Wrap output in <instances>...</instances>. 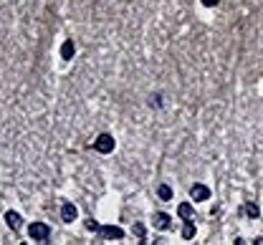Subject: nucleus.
Masks as SVG:
<instances>
[{"mask_svg": "<svg viewBox=\"0 0 263 245\" xmlns=\"http://www.w3.org/2000/svg\"><path fill=\"white\" fill-rule=\"evenodd\" d=\"M28 235H31V240L46 243V240H48V235H51V228L46 225V222H31V228H28Z\"/></svg>", "mask_w": 263, "mask_h": 245, "instance_id": "1", "label": "nucleus"}, {"mask_svg": "<svg viewBox=\"0 0 263 245\" xmlns=\"http://www.w3.org/2000/svg\"><path fill=\"white\" fill-rule=\"evenodd\" d=\"M94 149L101 152V154L114 152V139H112V134H99V137L94 139Z\"/></svg>", "mask_w": 263, "mask_h": 245, "instance_id": "2", "label": "nucleus"}, {"mask_svg": "<svg viewBox=\"0 0 263 245\" xmlns=\"http://www.w3.org/2000/svg\"><path fill=\"white\" fill-rule=\"evenodd\" d=\"M152 228L170 230V228H172V217H170L167 212H155V215H152Z\"/></svg>", "mask_w": 263, "mask_h": 245, "instance_id": "3", "label": "nucleus"}, {"mask_svg": "<svg viewBox=\"0 0 263 245\" xmlns=\"http://www.w3.org/2000/svg\"><path fill=\"white\" fill-rule=\"evenodd\" d=\"M190 197L195 200V203H205V200H210V190L205 185H192L190 187Z\"/></svg>", "mask_w": 263, "mask_h": 245, "instance_id": "4", "label": "nucleus"}, {"mask_svg": "<svg viewBox=\"0 0 263 245\" xmlns=\"http://www.w3.org/2000/svg\"><path fill=\"white\" fill-rule=\"evenodd\" d=\"M99 235L106 238V240H122V238H124V230L117 228V225H104V228L99 230Z\"/></svg>", "mask_w": 263, "mask_h": 245, "instance_id": "5", "label": "nucleus"}, {"mask_svg": "<svg viewBox=\"0 0 263 245\" xmlns=\"http://www.w3.org/2000/svg\"><path fill=\"white\" fill-rule=\"evenodd\" d=\"M76 215H79L76 205H71V203H63V205H61V220H63V222H74Z\"/></svg>", "mask_w": 263, "mask_h": 245, "instance_id": "6", "label": "nucleus"}, {"mask_svg": "<svg viewBox=\"0 0 263 245\" xmlns=\"http://www.w3.org/2000/svg\"><path fill=\"white\" fill-rule=\"evenodd\" d=\"M74 53H76L74 41H71V38H69V41H63V46H61V58H63V61H71Z\"/></svg>", "mask_w": 263, "mask_h": 245, "instance_id": "7", "label": "nucleus"}, {"mask_svg": "<svg viewBox=\"0 0 263 245\" xmlns=\"http://www.w3.org/2000/svg\"><path fill=\"white\" fill-rule=\"evenodd\" d=\"M5 222H8V228H10V230H18V228H20V215L8 210V212H5Z\"/></svg>", "mask_w": 263, "mask_h": 245, "instance_id": "8", "label": "nucleus"}, {"mask_svg": "<svg viewBox=\"0 0 263 245\" xmlns=\"http://www.w3.org/2000/svg\"><path fill=\"white\" fill-rule=\"evenodd\" d=\"M182 238H185V240H192V238H195V225H192V217H190V220H185Z\"/></svg>", "mask_w": 263, "mask_h": 245, "instance_id": "9", "label": "nucleus"}, {"mask_svg": "<svg viewBox=\"0 0 263 245\" xmlns=\"http://www.w3.org/2000/svg\"><path fill=\"white\" fill-rule=\"evenodd\" d=\"M177 215H180L182 220H190V217H192V205H187V203H182V205L177 207Z\"/></svg>", "mask_w": 263, "mask_h": 245, "instance_id": "10", "label": "nucleus"}, {"mask_svg": "<svg viewBox=\"0 0 263 245\" xmlns=\"http://www.w3.org/2000/svg\"><path fill=\"white\" fill-rule=\"evenodd\" d=\"M157 195H160V200H165V203H167V200H172V187L160 185V187H157Z\"/></svg>", "mask_w": 263, "mask_h": 245, "instance_id": "11", "label": "nucleus"}, {"mask_svg": "<svg viewBox=\"0 0 263 245\" xmlns=\"http://www.w3.org/2000/svg\"><path fill=\"white\" fill-rule=\"evenodd\" d=\"M86 230H91V233H99V230H101V225H99L96 220H91V217H89V220H86Z\"/></svg>", "mask_w": 263, "mask_h": 245, "instance_id": "12", "label": "nucleus"}, {"mask_svg": "<svg viewBox=\"0 0 263 245\" xmlns=\"http://www.w3.org/2000/svg\"><path fill=\"white\" fill-rule=\"evenodd\" d=\"M258 212H261V210H258L253 203H251V205H246V215H248V217H253V220H256V217H258Z\"/></svg>", "mask_w": 263, "mask_h": 245, "instance_id": "13", "label": "nucleus"}, {"mask_svg": "<svg viewBox=\"0 0 263 245\" xmlns=\"http://www.w3.org/2000/svg\"><path fill=\"white\" fill-rule=\"evenodd\" d=\"M218 3H220V0H203L205 8H213V5H218Z\"/></svg>", "mask_w": 263, "mask_h": 245, "instance_id": "14", "label": "nucleus"}, {"mask_svg": "<svg viewBox=\"0 0 263 245\" xmlns=\"http://www.w3.org/2000/svg\"><path fill=\"white\" fill-rule=\"evenodd\" d=\"M149 104H152V106H160V96H157V94L149 96Z\"/></svg>", "mask_w": 263, "mask_h": 245, "instance_id": "15", "label": "nucleus"}, {"mask_svg": "<svg viewBox=\"0 0 263 245\" xmlns=\"http://www.w3.org/2000/svg\"><path fill=\"white\" fill-rule=\"evenodd\" d=\"M134 233H137L139 238H144V228H142V225H134Z\"/></svg>", "mask_w": 263, "mask_h": 245, "instance_id": "16", "label": "nucleus"}]
</instances>
